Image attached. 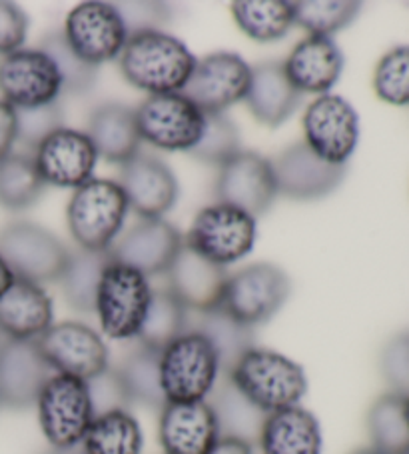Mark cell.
<instances>
[{
    "label": "cell",
    "instance_id": "cell-37",
    "mask_svg": "<svg viewBox=\"0 0 409 454\" xmlns=\"http://www.w3.org/2000/svg\"><path fill=\"white\" fill-rule=\"evenodd\" d=\"M198 331L212 342L220 358V371L226 374L235 364V360L251 348V328L235 323L222 309L202 315Z\"/></svg>",
    "mask_w": 409,
    "mask_h": 454
},
{
    "label": "cell",
    "instance_id": "cell-49",
    "mask_svg": "<svg viewBox=\"0 0 409 454\" xmlns=\"http://www.w3.org/2000/svg\"><path fill=\"white\" fill-rule=\"evenodd\" d=\"M14 280H17V277L12 275V270L9 269V264H6L4 258L0 256V296H3L6 291H9Z\"/></svg>",
    "mask_w": 409,
    "mask_h": 454
},
{
    "label": "cell",
    "instance_id": "cell-44",
    "mask_svg": "<svg viewBox=\"0 0 409 454\" xmlns=\"http://www.w3.org/2000/svg\"><path fill=\"white\" fill-rule=\"evenodd\" d=\"M382 371L393 393L409 396V334L388 344L382 356Z\"/></svg>",
    "mask_w": 409,
    "mask_h": 454
},
{
    "label": "cell",
    "instance_id": "cell-22",
    "mask_svg": "<svg viewBox=\"0 0 409 454\" xmlns=\"http://www.w3.org/2000/svg\"><path fill=\"white\" fill-rule=\"evenodd\" d=\"M226 283L224 266L206 261L186 245L168 270V291L182 302L186 310L200 315L222 307Z\"/></svg>",
    "mask_w": 409,
    "mask_h": 454
},
{
    "label": "cell",
    "instance_id": "cell-36",
    "mask_svg": "<svg viewBox=\"0 0 409 454\" xmlns=\"http://www.w3.org/2000/svg\"><path fill=\"white\" fill-rule=\"evenodd\" d=\"M361 9L353 0H310L294 3V25L308 30L310 36H326L350 27Z\"/></svg>",
    "mask_w": 409,
    "mask_h": 454
},
{
    "label": "cell",
    "instance_id": "cell-1",
    "mask_svg": "<svg viewBox=\"0 0 409 454\" xmlns=\"http://www.w3.org/2000/svg\"><path fill=\"white\" fill-rule=\"evenodd\" d=\"M118 60L126 81L150 97L182 92L198 62L182 41L162 30L130 35Z\"/></svg>",
    "mask_w": 409,
    "mask_h": 454
},
{
    "label": "cell",
    "instance_id": "cell-7",
    "mask_svg": "<svg viewBox=\"0 0 409 454\" xmlns=\"http://www.w3.org/2000/svg\"><path fill=\"white\" fill-rule=\"evenodd\" d=\"M184 245L218 266L234 264L256 245V218L218 202L196 215Z\"/></svg>",
    "mask_w": 409,
    "mask_h": 454
},
{
    "label": "cell",
    "instance_id": "cell-39",
    "mask_svg": "<svg viewBox=\"0 0 409 454\" xmlns=\"http://www.w3.org/2000/svg\"><path fill=\"white\" fill-rule=\"evenodd\" d=\"M214 411L218 414L222 436H238L243 441H250L254 433L259 434V428H262L266 419V414L254 409L232 385L218 396V406H214Z\"/></svg>",
    "mask_w": 409,
    "mask_h": 454
},
{
    "label": "cell",
    "instance_id": "cell-42",
    "mask_svg": "<svg viewBox=\"0 0 409 454\" xmlns=\"http://www.w3.org/2000/svg\"><path fill=\"white\" fill-rule=\"evenodd\" d=\"M86 387H89L94 419L106 412L128 411V406L132 404V398L128 390H126L120 372L110 369V366L94 379L86 380Z\"/></svg>",
    "mask_w": 409,
    "mask_h": 454
},
{
    "label": "cell",
    "instance_id": "cell-12",
    "mask_svg": "<svg viewBox=\"0 0 409 454\" xmlns=\"http://www.w3.org/2000/svg\"><path fill=\"white\" fill-rule=\"evenodd\" d=\"M62 36L84 62L98 67L102 62L120 59L130 33L116 4L94 0L78 4L68 12Z\"/></svg>",
    "mask_w": 409,
    "mask_h": 454
},
{
    "label": "cell",
    "instance_id": "cell-41",
    "mask_svg": "<svg viewBox=\"0 0 409 454\" xmlns=\"http://www.w3.org/2000/svg\"><path fill=\"white\" fill-rule=\"evenodd\" d=\"M41 51L49 54L54 65H57L65 90L86 92L96 82V67L89 65V62L78 57L62 35L46 36L41 44Z\"/></svg>",
    "mask_w": 409,
    "mask_h": 454
},
{
    "label": "cell",
    "instance_id": "cell-21",
    "mask_svg": "<svg viewBox=\"0 0 409 454\" xmlns=\"http://www.w3.org/2000/svg\"><path fill=\"white\" fill-rule=\"evenodd\" d=\"M118 184L122 186L128 207L143 218H162L178 199L176 176L152 154L138 153L122 164Z\"/></svg>",
    "mask_w": 409,
    "mask_h": 454
},
{
    "label": "cell",
    "instance_id": "cell-46",
    "mask_svg": "<svg viewBox=\"0 0 409 454\" xmlns=\"http://www.w3.org/2000/svg\"><path fill=\"white\" fill-rule=\"evenodd\" d=\"M118 12L124 19V25L128 33H143V30H160L158 25L166 17V11H162V4L154 3H126L116 4Z\"/></svg>",
    "mask_w": 409,
    "mask_h": 454
},
{
    "label": "cell",
    "instance_id": "cell-38",
    "mask_svg": "<svg viewBox=\"0 0 409 454\" xmlns=\"http://www.w3.org/2000/svg\"><path fill=\"white\" fill-rule=\"evenodd\" d=\"M374 90L383 103L409 106V46L383 54L374 73Z\"/></svg>",
    "mask_w": 409,
    "mask_h": 454
},
{
    "label": "cell",
    "instance_id": "cell-30",
    "mask_svg": "<svg viewBox=\"0 0 409 454\" xmlns=\"http://www.w3.org/2000/svg\"><path fill=\"white\" fill-rule=\"evenodd\" d=\"M235 25L256 43H276L294 27V3L288 0H243L232 4Z\"/></svg>",
    "mask_w": 409,
    "mask_h": 454
},
{
    "label": "cell",
    "instance_id": "cell-34",
    "mask_svg": "<svg viewBox=\"0 0 409 454\" xmlns=\"http://www.w3.org/2000/svg\"><path fill=\"white\" fill-rule=\"evenodd\" d=\"M44 186L33 156L11 153L0 160V207L9 210L33 207Z\"/></svg>",
    "mask_w": 409,
    "mask_h": 454
},
{
    "label": "cell",
    "instance_id": "cell-15",
    "mask_svg": "<svg viewBox=\"0 0 409 454\" xmlns=\"http://www.w3.org/2000/svg\"><path fill=\"white\" fill-rule=\"evenodd\" d=\"M251 67L234 52H214L196 62L182 95L204 114H220L246 98Z\"/></svg>",
    "mask_w": 409,
    "mask_h": 454
},
{
    "label": "cell",
    "instance_id": "cell-23",
    "mask_svg": "<svg viewBox=\"0 0 409 454\" xmlns=\"http://www.w3.org/2000/svg\"><path fill=\"white\" fill-rule=\"evenodd\" d=\"M272 164L278 192L296 200L326 197L342 183L345 172L343 167L321 160L304 143L288 148Z\"/></svg>",
    "mask_w": 409,
    "mask_h": 454
},
{
    "label": "cell",
    "instance_id": "cell-13",
    "mask_svg": "<svg viewBox=\"0 0 409 454\" xmlns=\"http://www.w3.org/2000/svg\"><path fill=\"white\" fill-rule=\"evenodd\" d=\"M46 364L54 374L90 380L108 369V348L94 328L74 320L52 325L36 339Z\"/></svg>",
    "mask_w": 409,
    "mask_h": 454
},
{
    "label": "cell",
    "instance_id": "cell-40",
    "mask_svg": "<svg viewBox=\"0 0 409 454\" xmlns=\"http://www.w3.org/2000/svg\"><path fill=\"white\" fill-rule=\"evenodd\" d=\"M240 153V135L234 122L224 113L206 114L204 135L190 154L208 164H222Z\"/></svg>",
    "mask_w": 409,
    "mask_h": 454
},
{
    "label": "cell",
    "instance_id": "cell-19",
    "mask_svg": "<svg viewBox=\"0 0 409 454\" xmlns=\"http://www.w3.org/2000/svg\"><path fill=\"white\" fill-rule=\"evenodd\" d=\"M222 436L214 406L200 403H166L160 409L158 438L164 454H208Z\"/></svg>",
    "mask_w": 409,
    "mask_h": 454
},
{
    "label": "cell",
    "instance_id": "cell-11",
    "mask_svg": "<svg viewBox=\"0 0 409 454\" xmlns=\"http://www.w3.org/2000/svg\"><path fill=\"white\" fill-rule=\"evenodd\" d=\"M305 146L334 167L350 160L359 140V116L348 100L321 95L305 108L302 119Z\"/></svg>",
    "mask_w": 409,
    "mask_h": 454
},
{
    "label": "cell",
    "instance_id": "cell-28",
    "mask_svg": "<svg viewBox=\"0 0 409 454\" xmlns=\"http://www.w3.org/2000/svg\"><path fill=\"white\" fill-rule=\"evenodd\" d=\"M89 138L98 156L114 162L126 164L140 153V137L136 111L122 105H104L92 113L89 122Z\"/></svg>",
    "mask_w": 409,
    "mask_h": 454
},
{
    "label": "cell",
    "instance_id": "cell-14",
    "mask_svg": "<svg viewBox=\"0 0 409 454\" xmlns=\"http://www.w3.org/2000/svg\"><path fill=\"white\" fill-rule=\"evenodd\" d=\"M65 90L57 65L41 49L6 54L0 59V95L14 108L54 105Z\"/></svg>",
    "mask_w": 409,
    "mask_h": 454
},
{
    "label": "cell",
    "instance_id": "cell-26",
    "mask_svg": "<svg viewBox=\"0 0 409 454\" xmlns=\"http://www.w3.org/2000/svg\"><path fill=\"white\" fill-rule=\"evenodd\" d=\"M243 100L259 124L276 129L294 114L302 95L288 81L280 62H262L251 68L250 89Z\"/></svg>",
    "mask_w": 409,
    "mask_h": 454
},
{
    "label": "cell",
    "instance_id": "cell-8",
    "mask_svg": "<svg viewBox=\"0 0 409 454\" xmlns=\"http://www.w3.org/2000/svg\"><path fill=\"white\" fill-rule=\"evenodd\" d=\"M0 256L14 277L36 285L60 280L70 261L66 247L33 223H12L0 232Z\"/></svg>",
    "mask_w": 409,
    "mask_h": 454
},
{
    "label": "cell",
    "instance_id": "cell-20",
    "mask_svg": "<svg viewBox=\"0 0 409 454\" xmlns=\"http://www.w3.org/2000/svg\"><path fill=\"white\" fill-rule=\"evenodd\" d=\"M52 369L35 340L0 342V404L27 409L36 404Z\"/></svg>",
    "mask_w": 409,
    "mask_h": 454
},
{
    "label": "cell",
    "instance_id": "cell-33",
    "mask_svg": "<svg viewBox=\"0 0 409 454\" xmlns=\"http://www.w3.org/2000/svg\"><path fill=\"white\" fill-rule=\"evenodd\" d=\"M186 317L188 310L168 288L166 291H154L150 307H148L143 328H140L136 339L144 348L160 352L180 334L186 333Z\"/></svg>",
    "mask_w": 409,
    "mask_h": 454
},
{
    "label": "cell",
    "instance_id": "cell-35",
    "mask_svg": "<svg viewBox=\"0 0 409 454\" xmlns=\"http://www.w3.org/2000/svg\"><path fill=\"white\" fill-rule=\"evenodd\" d=\"M132 403H143L152 409L166 404L160 387V352L140 347L118 369Z\"/></svg>",
    "mask_w": 409,
    "mask_h": 454
},
{
    "label": "cell",
    "instance_id": "cell-18",
    "mask_svg": "<svg viewBox=\"0 0 409 454\" xmlns=\"http://www.w3.org/2000/svg\"><path fill=\"white\" fill-rule=\"evenodd\" d=\"M184 247L182 234L164 218H144L112 247V261L132 266L144 277L162 275L174 264Z\"/></svg>",
    "mask_w": 409,
    "mask_h": 454
},
{
    "label": "cell",
    "instance_id": "cell-17",
    "mask_svg": "<svg viewBox=\"0 0 409 454\" xmlns=\"http://www.w3.org/2000/svg\"><path fill=\"white\" fill-rule=\"evenodd\" d=\"M216 192L220 202L243 210L250 216L264 215L278 197L274 164L258 153H238L220 168Z\"/></svg>",
    "mask_w": 409,
    "mask_h": 454
},
{
    "label": "cell",
    "instance_id": "cell-2",
    "mask_svg": "<svg viewBox=\"0 0 409 454\" xmlns=\"http://www.w3.org/2000/svg\"><path fill=\"white\" fill-rule=\"evenodd\" d=\"M228 382L262 414L300 406L308 390L304 369L276 350L251 347L228 371Z\"/></svg>",
    "mask_w": 409,
    "mask_h": 454
},
{
    "label": "cell",
    "instance_id": "cell-3",
    "mask_svg": "<svg viewBox=\"0 0 409 454\" xmlns=\"http://www.w3.org/2000/svg\"><path fill=\"white\" fill-rule=\"evenodd\" d=\"M128 208L120 184L114 180L92 178L70 199L66 208L70 234L82 250L108 253L122 231Z\"/></svg>",
    "mask_w": 409,
    "mask_h": 454
},
{
    "label": "cell",
    "instance_id": "cell-5",
    "mask_svg": "<svg viewBox=\"0 0 409 454\" xmlns=\"http://www.w3.org/2000/svg\"><path fill=\"white\" fill-rule=\"evenodd\" d=\"M152 286L148 277L132 266L112 261L102 272L94 312L102 333L112 340L136 339L150 307Z\"/></svg>",
    "mask_w": 409,
    "mask_h": 454
},
{
    "label": "cell",
    "instance_id": "cell-25",
    "mask_svg": "<svg viewBox=\"0 0 409 454\" xmlns=\"http://www.w3.org/2000/svg\"><path fill=\"white\" fill-rule=\"evenodd\" d=\"M52 325V299L42 285L17 278L0 296V334L6 340H36Z\"/></svg>",
    "mask_w": 409,
    "mask_h": 454
},
{
    "label": "cell",
    "instance_id": "cell-29",
    "mask_svg": "<svg viewBox=\"0 0 409 454\" xmlns=\"http://www.w3.org/2000/svg\"><path fill=\"white\" fill-rule=\"evenodd\" d=\"M144 434L128 411L100 414L92 420L81 449L84 454H143Z\"/></svg>",
    "mask_w": 409,
    "mask_h": 454
},
{
    "label": "cell",
    "instance_id": "cell-47",
    "mask_svg": "<svg viewBox=\"0 0 409 454\" xmlns=\"http://www.w3.org/2000/svg\"><path fill=\"white\" fill-rule=\"evenodd\" d=\"M19 138L17 108L0 98V160L12 153V146Z\"/></svg>",
    "mask_w": 409,
    "mask_h": 454
},
{
    "label": "cell",
    "instance_id": "cell-50",
    "mask_svg": "<svg viewBox=\"0 0 409 454\" xmlns=\"http://www.w3.org/2000/svg\"><path fill=\"white\" fill-rule=\"evenodd\" d=\"M49 454H84L81 446H76V449H68V450H52Z\"/></svg>",
    "mask_w": 409,
    "mask_h": 454
},
{
    "label": "cell",
    "instance_id": "cell-53",
    "mask_svg": "<svg viewBox=\"0 0 409 454\" xmlns=\"http://www.w3.org/2000/svg\"><path fill=\"white\" fill-rule=\"evenodd\" d=\"M399 454H409V446H407V449H405V450H401Z\"/></svg>",
    "mask_w": 409,
    "mask_h": 454
},
{
    "label": "cell",
    "instance_id": "cell-6",
    "mask_svg": "<svg viewBox=\"0 0 409 454\" xmlns=\"http://www.w3.org/2000/svg\"><path fill=\"white\" fill-rule=\"evenodd\" d=\"M38 420L54 450L81 446L94 420L86 380L52 374L38 395Z\"/></svg>",
    "mask_w": 409,
    "mask_h": 454
},
{
    "label": "cell",
    "instance_id": "cell-48",
    "mask_svg": "<svg viewBox=\"0 0 409 454\" xmlns=\"http://www.w3.org/2000/svg\"><path fill=\"white\" fill-rule=\"evenodd\" d=\"M208 454H254V446L238 436H220Z\"/></svg>",
    "mask_w": 409,
    "mask_h": 454
},
{
    "label": "cell",
    "instance_id": "cell-43",
    "mask_svg": "<svg viewBox=\"0 0 409 454\" xmlns=\"http://www.w3.org/2000/svg\"><path fill=\"white\" fill-rule=\"evenodd\" d=\"M17 140L36 148L50 132L62 129V113L57 103L38 108H17Z\"/></svg>",
    "mask_w": 409,
    "mask_h": 454
},
{
    "label": "cell",
    "instance_id": "cell-31",
    "mask_svg": "<svg viewBox=\"0 0 409 454\" xmlns=\"http://www.w3.org/2000/svg\"><path fill=\"white\" fill-rule=\"evenodd\" d=\"M112 262V254L108 253H90V250H78L70 254L68 266L62 275V293L70 307L81 312H92L94 301L102 272Z\"/></svg>",
    "mask_w": 409,
    "mask_h": 454
},
{
    "label": "cell",
    "instance_id": "cell-45",
    "mask_svg": "<svg viewBox=\"0 0 409 454\" xmlns=\"http://www.w3.org/2000/svg\"><path fill=\"white\" fill-rule=\"evenodd\" d=\"M28 33V19L25 11L14 3L0 0V54L17 52L22 49Z\"/></svg>",
    "mask_w": 409,
    "mask_h": 454
},
{
    "label": "cell",
    "instance_id": "cell-10",
    "mask_svg": "<svg viewBox=\"0 0 409 454\" xmlns=\"http://www.w3.org/2000/svg\"><path fill=\"white\" fill-rule=\"evenodd\" d=\"M140 137L162 151L190 153L204 135L206 114L182 92L148 97L136 108Z\"/></svg>",
    "mask_w": 409,
    "mask_h": 454
},
{
    "label": "cell",
    "instance_id": "cell-51",
    "mask_svg": "<svg viewBox=\"0 0 409 454\" xmlns=\"http://www.w3.org/2000/svg\"><path fill=\"white\" fill-rule=\"evenodd\" d=\"M353 454H383V452L374 449V446H369V449H361V450H356Z\"/></svg>",
    "mask_w": 409,
    "mask_h": 454
},
{
    "label": "cell",
    "instance_id": "cell-4",
    "mask_svg": "<svg viewBox=\"0 0 409 454\" xmlns=\"http://www.w3.org/2000/svg\"><path fill=\"white\" fill-rule=\"evenodd\" d=\"M220 358L200 331H186L160 350V387L166 403H200L214 390Z\"/></svg>",
    "mask_w": 409,
    "mask_h": 454
},
{
    "label": "cell",
    "instance_id": "cell-52",
    "mask_svg": "<svg viewBox=\"0 0 409 454\" xmlns=\"http://www.w3.org/2000/svg\"><path fill=\"white\" fill-rule=\"evenodd\" d=\"M405 414H407V422H409V396H405Z\"/></svg>",
    "mask_w": 409,
    "mask_h": 454
},
{
    "label": "cell",
    "instance_id": "cell-27",
    "mask_svg": "<svg viewBox=\"0 0 409 454\" xmlns=\"http://www.w3.org/2000/svg\"><path fill=\"white\" fill-rule=\"evenodd\" d=\"M258 438L262 454H321L320 422L302 406L266 414Z\"/></svg>",
    "mask_w": 409,
    "mask_h": 454
},
{
    "label": "cell",
    "instance_id": "cell-9",
    "mask_svg": "<svg viewBox=\"0 0 409 454\" xmlns=\"http://www.w3.org/2000/svg\"><path fill=\"white\" fill-rule=\"evenodd\" d=\"M289 294V278L274 264H251L228 277L222 309L243 326H256L270 320Z\"/></svg>",
    "mask_w": 409,
    "mask_h": 454
},
{
    "label": "cell",
    "instance_id": "cell-24",
    "mask_svg": "<svg viewBox=\"0 0 409 454\" xmlns=\"http://www.w3.org/2000/svg\"><path fill=\"white\" fill-rule=\"evenodd\" d=\"M288 81L300 95H329L340 81L343 54L332 38L308 36L294 46L284 65Z\"/></svg>",
    "mask_w": 409,
    "mask_h": 454
},
{
    "label": "cell",
    "instance_id": "cell-16",
    "mask_svg": "<svg viewBox=\"0 0 409 454\" xmlns=\"http://www.w3.org/2000/svg\"><path fill=\"white\" fill-rule=\"evenodd\" d=\"M33 159L44 184L76 191L92 180L98 154L86 132L62 127L35 148Z\"/></svg>",
    "mask_w": 409,
    "mask_h": 454
},
{
    "label": "cell",
    "instance_id": "cell-32",
    "mask_svg": "<svg viewBox=\"0 0 409 454\" xmlns=\"http://www.w3.org/2000/svg\"><path fill=\"white\" fill-rule=\"evenodd\" d=\"M372 446L383 454H399L409 446L405 396L390 393L377 398L367 414Z\"/></svg>",
    "mask_w": 409,
    "mask_h": 454
}]
</instances>
